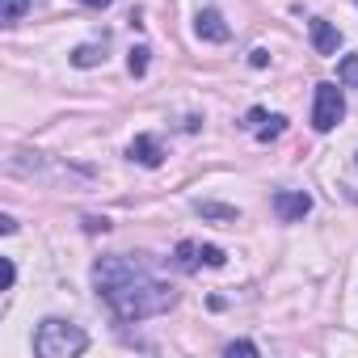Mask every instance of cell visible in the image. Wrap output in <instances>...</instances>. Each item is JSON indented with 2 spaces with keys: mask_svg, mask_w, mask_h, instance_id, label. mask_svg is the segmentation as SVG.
I'll use <instances>...</instances> for the list:
<instances>
[{
  "mask_svg": "<svg viewBox=\"0 0 358 358\" xmlns=\"http://www.w3.org/2000/svg\"><path fill=\"white\" fill-rule=\"evenodd\" d=\"M312 211V194H303V190H278L274 194V215L282 220V224H295V220H303Z\"/></svg>",
  "mask_w": 358,
  "mask_h": 358,
  "instance_id": "obj_4",
  "label": "cell"
},
{
  "mask_svg": "<svg viewBox=\"0 0 358 358\" xmlns=\"http://www.w3.org/2000/svg\"><path fill=\"white\" fill-rule=\"evenodd\" d=\"M93 287L118 320H152L177 308V291L152 274V262L143 253L139 257L114 253L93 262Z\"/></svg>",
  "mask_w": 358,
  "mask_h": 358,
  "instance_id": "obj_1",
  "label": "cell"
},
{
  "mask_svg": "<svg viewBox=\"0 0 358 358\" xmlns=\"http://www.w3.org/2000/svg\"><path fill=\"white\" fill-rule=\"evenodd\" d=\"M312 47H316V55H337L341 30L333 22H324V17H312Z\"/></svg>",
  "mask_w": 358,
  "mask_h": 358,
  "instance_id": "obj_6",
  "label": "cell"
},
{
  "mask_svg": "<svg viewBox=\"0 0 358 358\" xmlns=\"http://www.w3.org/2000/svg\"><path fill=\"white\" fill-rule=\"evenodd\" d=\"M106 55H101V47H93V43H85V47H76L72 51V68H97Z\"/></svg>",
  "mask_w": 358,
  "mask_h": 358,
  "instance_id": "obj_12",
  "label": "cell"
},
{
  "mask_svg": "<svg viewBox=\"0 0 358 358\" xmlns=\"http://www.w3.org/2000/svg\"><path fill=\"white\" fill-rule=\"evenodd\" d=\"M194 34H199L203 43H228V38H232V30H228V22L220 17V9H199Z\"/></svg>",
  "mask_w": 358,
  "mask_h": 358,
  "instance_id": "obj_5",
  "label": "cell"
},
{
  "mask_svg": "<svg viewBox=\"0 0 358 358\" xmlns=\"http://www.w3.org/2000/svg\"><path fill=\"white\" fill-rule=\"evenodd\" d=\"M341 118H345V97H341V85L320 80V85H316V97H312V127L324 135V131H333Z\"/></svg>",
  "mask_w": 358,
  "mask_h": 358,
  "instance_id": "obj_3",
  "label": "cell"
},
{
  "mask_svg": "<svg viewBox=\"0 0 358 358\" xmlns=\"http://www.w3.org/2000/svg\"><path fill=\"white\" fill-rule=\"evenodd\" d=\"M199 215L203 220H215V224H236L241 211L236 207H224V203H199Z\"/></svg>",
  "mask_w": 358,
  "mask_h": 358,
  "instance_id": "obj_9",
  "label": "cell"
},
{
  "mask_svg": "<svg viewBox=\"0 0 358 358\" xmlns=\"http://www.w3.org/2000/svg\"><path fill=\"white\" fill-rule=\"evenodd\" d=\"M13 282H17V266L13 257H5V291H13Z\"/></svg>",
  "mask_w": 358,
  "mask_h": 358,
  "instance_id": "obj_18",
  "label": "cell"
},
{
  "mask_svg": "<svg viewBox=\"0 0 358 358\" xmlns=\"http://www.w3.org/2000/svg\"><path fill=\"white\" fill-rule=\"evenodd\" d=\"M0 232H5V236L17 232V220H13V215H0Z\"/></svg>",
  "mask_w": 358,
  "mask_h": 358,
  "instance_id": "obj_19",
  "label": "cell"
},
{
  "mask_svg": "<svg viewBox=\"0 0 358 358\" xmlns=\"http://www.w3.org/2000/svg\"><path fill=\"white\" fill-rule=\"evenodd\" d=\"M282 131H287V118H282V114H270V118H266V127H262V131H253V135H257L262 143H270V139H278Z\"/></svg>",
  "mask_w": 358,
  "mask_h": 358,
  "instance_id": "obj_13",
  "label": "cell"
},
{
  "mask_svg": "<svg viewBox=\"0 0 358 358\" xmlns=\"http://www.w3.org/2000/svg\"><path fill=\"white\" fill-rule=\"evenodd\" d=\"M80 5H85V9H110L114 0H80Z\"/></svg>",
  "mask_w": 358,
  "mask_h": 358,
  "instance_id": "obj_20",
  "label": "cell"
},
{
  "mask_svg": "<svg viewBox=\"0 0 358 358\" xmlns=\"http://www.w3.org/2000/svg\"><path fill=\"white\" fill-rule=\"evenodd\" d=\"M224 262H228V253H224L220 245H203V266H215V270H220Z\"/></svg>",
  "mask_w": 358,
  "mask_h": 358,
  "instance_id": "obj_15",
  "label": "cell"
},
{
  "mask_svg": "<svg viewBox=\"0 0 358 358\" xmlns=\"http://www.w3.org/2000/svg\"><path fill=\"white\" fill-rule=\"evenodd\" d=\"M30 5H34V0H0V22H5V26H17V22L30 13Z\"/></svg>",
  "mask_w": 358,
  "mask_h": 358,
  "instance_id": "obj_10",
  "label": "cell"
},
{
  "mask_svg": "<svg viewBox=\"0 0 358 358\" xmlns=\"http://www.w3.org/2000/svg\"><path fill=\"white\" fill-rule=\"evenodd\" d=\"M127 156H131L135 164H143V169H160V160H164V152H160V143H156L152 135H135L131 148H127Z\"/></svg>",
  "mask_w": 358,
  "mask_h": 358,
  "instance_id": "obj_7",
  "label": "cell"
},
{
  "mask_svg": "<svg viewBox=\"0 0 358 358\" xmlns=\"http://www.w3.org/2000/svg\"><path fill=\"white\" fill-rule=\"evenodd\" d=\"M148 47H131V55H127V68H131V76H143L148 72Z\"/></svg>",
  "mask_w": 358,
  "mask_h": 358,
  "instance_id": "obj_14",
  "label": "cell"
},
{
  "mask_svg": "<svg viewBox=\"0 0 358 358\" xmlns=\"http://www.w3.org/2000/svg\"><path fill=\"white\" fill-rule=\"evenodd\" d=\"M337 85H341V89H358V55H341V64H337Z\"/></svg>",
  "mask_w": 358,
  "mask_h": 358,
  "instance_id": "obj_11",
  "label": "cell"
},
{
  "mask_svg": "<svg viewBox=\"0 0 358 358\" xmlns=\"http://www.w3.org/2000/svg\"><path fill=\"white\" fill-rule=\"evenodd\" d=\"M177 266H182L186 274H194V270L203 266V245H194V241H182V245H177Z\"/></svg>",
  "mask_w": 358,
  "mask_h": 358,
  "instance_id": "obj_8",
  "label": "cell"
},
{
  "mask_svg": "<svg viewBox=\"0 0 358 358\" xmlns=\"http://www.w3.org/2000/svg\"><path fill=\"white\" fill-rule=\"evenodd\" d=\"M354 5H358V0H354Z\"/></svg>",
  "mask_w": 358,
  "mask_h": 358,
  "instance_id": "obj_21",
  "label": "cell"
},
{
  "mask_svg": "<svg viewBox=\"0 0 358 358\" xmlns=\"http://www.w3.org/2000/svg\"><path fill=\"white\" fill-rule=\"evenodd\" d=\"M249 64H253V68H266V64H270V51H266V47L249 51Z\"/></svg>",
  "mask_w": 358,
  "mask_h": 358,
  "instance_id": "obj_17",
  "label": "cell"
},
{
  "mask_svg": "<svg viewBox=\"0 0 358 358\" xmlns=\"http://www.w3.org/2000/svg\"><path fill=\"white\" fill-rule=\"evenodd\" d=\"M89 350V333L64 316H47L34 333V354L38 358H76Z\"/></svg>",
  "mask_w": 358,
  "mask_h": 358,
  "instance_id": "obj_2",
  "label": "cell"
},
{
  "mask_svg": "<svg viewBox=\"0 0 358 358\" xmlns=\"http://www.w3.org/2000/svg\"><path fill=\"white\" fill-rule=\"evenodd\" d=\"M224 354H228V358H236V354L257 358V345H253V341H228V345H224Z\"/></svg>",
  "mask_w": 358,
  "mask_h": 358,
  "instance_id": "obj_16",
  "label": "cell"
}]
</instances>
